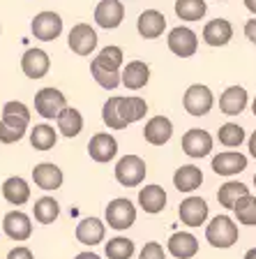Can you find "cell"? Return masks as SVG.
<instances>
[{
    "instance_id": "cell-35",
    "label": "cell",
    "mask_w": 256,
    "mask_h": 259,
    "mask_svg": "<svg viewBox=\"0 0 256 259\" xmlns=\"http://www.w3.org/2000/svg\"><path fill=\"white\" fill-rule=\"evenodd\" d=\"M134 241L125 236H116L109 238V243L104 245V252H107L109 259H132L134 257Z\"/></svg>"
},
{
    "instance_id": "cell-1",
    "label": "cell",
    "mask_w": 256,
    "mask_h": 259,
    "mask_svg": "<svg viewBox=\"0 0 256 259\" xmlns=\"http://www.w3.org/2000/svg\"><path fill=\"white\" fill-rule=\"evenodd\" d=\"M240 238V232H238V225L231 220L229 215H217L208 222L206 227V241L213 245V248L226 250L233 248L235 243Z\"/></svg>"
},
{
    "instance_id": "cell-22",
    "label": "cell",
    "mask_w": 256,
    "mask_h": 259,
    "mask_svg": "<svg viewBox=\"0 0 256 259\" xmlns=\"http://www.w3.org/2000/svg\"><path fill=\"white\" fill-rule=\"evenodd\" d=\"M123 86L129 91H141V88L148 86L150 81V67L143 60H129L123 67Z\"/></svg>"
},
{
    "instance_id": "cell-36",
    "label": "cell",
    "mask_w": 256,
    "mask_h": 259,
    "mask_svg": "<svg viewBox=\"0 0 256 259\" xmlns=\"http://www.w3.org/2000/svg\"><path fill=\"white\" fill-rule=\"evenodd\" d=\"M245 139H247L245 127H240L238 123H224L217 132V141L222 146H226V148H238V146H242Z\"/></svg>"
},
{
    "instance_id": "cell-8",
    "label": "cell",
    "mask_w": 256,
    "mask_h": 259,
    "mask_svg": "<svg viewBox=\"0 0 256 259\" xmlns=\"http://www.w3.org/2000/svg\"><path fill=\"white\" fill-rule=\"evenodd\" d=\"M97 32L90 23H76L67 35V44L76 56H90L97 49Z\"/></svg>"
},
{
    "instance_id": "cell-44",
    "label": "cell",
    "mask_w": 256,
    "mask_h": 259,
    "mask_svg": "<svg viewBox=\"0 0 256 259\" xmlns=\"http://www.w3.org/2000/svg\"><path fill=\"white\" fill-rule=\"evenodd\" d=\"M249 155L256 160V130L251 132V137H249Z\"/></svg>"
},
{
    "instance_id": "cell-6",
    "label": "cell",
    "mask_w": 256,
    "mask_h": 259,
    "mask_svg": "<svg viewBox=\"0 0 256 259\" xmlns=\"http://www.w3.org/2000/svg\"><path fill=\"white\" fill-rule=\"evenodd\" d=\"M166 44H169L171 54L178 56V58H192L198 49V37L192 28L187 26H178L169 32L166 37Z\"/></svg>"
},
{
    "instance_id": "cell-39",
    "label": "cell",
    "mask_w": 256,
    "mask_h": 259,
    "mask_svg": "<svg viewBox=\"0 0 256 259\" xmlns=\"http://www.w3.org/2000/svg\"><path fill=\"white\" fill-rule=\"evenodd\" d=\"M101 120H104V125H107L109 130H125L127 127V125L123 123V118H120V113H118V95L109 97L107 102H104V107H101Z\"/></svg>"
},
{
    "instance_id": "cell-38",
    "label": "cell",
    "mask_w": 256,
    "mask_h": 259,
    "mask_svg": "<svg viewBox=\"0 0 256 259\" xmlns=\"http://www.w3.org/2000/svg\"><path fill=\"white\" fill-rule=\"evenodd\" d=\"M90 74L104 91H116V88L123 83V74H120V72L101 70V67H97L95 63H90Z\"/></svg>"
},
{
    "instance_id": "cell-30",
    "label": "cell",
    "mask_w": 256,
    "mask_h": 259,
    "mask_svg": "<svg viewBox=\"0 0 256 259\" xmlns=\"http://www.w3.org/2000/svg\"><path fill=\"white\" fill-rule=\"evenodd\" d=\"M247 194H251V192L245 183H240V181H229V183H224L217 190V201L224 206L226 210H233V206L238 204L242 197H247Z\"/></svg>"
},
{
    "instance_id": "cell-23",
    "label": "cell",
    "mask_w": 256,
    "mask_h": 259,
    "mask_svg": "<svg viewBox=\"0 0 256 259\" xmlns=\"http://www.w3.org/2000/svg\"><path fill=\"white\" fill-rule=\"evenodd\" d=\"M104 234H107V227L99 218H83L76 225V241L83 245H90V248L104 241Z\"/></svg>"
},
{
    "instance_id": "cell-34",
    "label": "cell",
    "mask_w": 256,
    "mask_h": 259,
    "mask_svg": "<svg viewBox=\"0 0 256 259\" xmlns=\"http://www.w3.org/2000/svg\"><path fill=\"white\" fill-rule=\"evenodd\" d=\"M208 12L206 0H176V14L182 21H201Z\"/></svg>"
},
{
    "instance_id": "cell-3",
    "label": "cell",
    "mask_w": 256,
    "mask_h": 259,
    "mask_svg": "<svg viewBox=\"0 0 256 259\" xmlns=\"http://www.w3.org/2000/svg\"><path fill=\"white\" fill-rule=\"evenodd\" d=\"M104 220L109 222L111 229L125 232L136 222V206L129 199H125V197H118V199L109 201L107 210H104Z\"/></svg>"
},
{
    "instance_id": "cell-14",
    "label": "cell",
    "mask_w": 256,
    "mask_h": 259,
    "mask_svg": "<svg viewBox=\"0 0 256 259\" xmlns=\"http://www.w3.org/2000/svg\"><path fill=\"white\" fill-rule=\"evenodd\" d=\"M136 30L143 39H157L166 30V16L160 10H145L136 19Z\"/></svg>"
},
{
    "instance_id": "cell-26",
    "label": "cell",
    "mask_w": 256,
    "mask_h": 259,
    "mask_svg": "<svg viewBox=\"0 0 256 259\" xmlns=\"http://www.w3.org/2000/svg\"><path fill=\"white\" fill-rule=\"evenodd\" d=\"M3 123L10 125V127H16V130H23L26 132L28 125H30V109L26 107L23 102H16V100H12V102L3 104Z\"/></svg>"
},
{
    "instance_id": "cell-43",
    "label": "cell",
    "mask_w": 256,
    "mask_h": 259,
    "mask_svg": "<svg viewBox=\"0 0 256 259\" xmlns=\"http://www.w3.org/2000/svg\"><path fill=\"white\" fill-rule=\"evenodd\" d=\"M245 37L249 39L251 44H256V19H249L245 23Z\"/></svg>"
},
{
    "instance_id": "cell-16",
    "label": "cell",
    "mask_w": 256,
    "mask_h": 259,
    "mask_svg": "<svg viewBox=\"0 0 256 259\" xmlns=\"http://www.w3.org/2000/svg\"><path fill=\"white\" fill-rule=\"evenodd\" d=\"M166 250L176 259H192L198 252V238L189 232H176L166 241Z\"/></svg>"
},
{
    "instance_id": "cell-17",
    "label": "cell",
    "mask_w": 256,
    "mask_h": 259,
    "mask_svg": "<svg viewBox=\"0 0 256 259\" xmlns=\"http://www.w3.org/2000/svg\"><path fill=\"white\" fill-rule=\"evenodd\" d=\"M247 169V155L238 151H224L213 157V171L217 176H235Z\"/></svg>"
},
{
    "instance_id": "cell-2",
    "label": "cell",
    "mask_w": 256,
    "mask_h": 259,
    "mask_svg": "<svg viewBox=\"0 0 256 259\" xmlns=\"http://www.w3.org/2000/svg\"><path fill=\"white\" fill-rule=\"evenodd\" d=\"M145 171H148V164H145L143 157L139 155H125L118 160L116 164V181L123 188H136L145 181Z\"/></svg>"
},
{
    "instance_id": "cell-7",
    "label": "cell",
    "mask_w": 256,
    "mask_h": 259,
    "mask_svg": "<svg viewBox=\"0 0 256 259\" xmlns=\"http://www.w3.org/2000/svg\"><path fill=\"white\" fill-rule=\"evenodd\" d=\"M30 30L39 42H54V39L60 37V32H63V19H60L58 12H48V10L39 12L32 19Z\"/></svg>"
},
{
    "instance_id": "cell-10",
    "label": "cell",
    "mask_w": 256,
    "mask_h": 259,
    "mask_svg": "<svg viewBox=\"0 0 256 259\" xmlns=\"http://www.w3.org/2000/svg\"><path fill=\"white\" fill-rule=\"evenodd\" d=\"M125 5L120 0H99L95 7V23L104 30H113L123 23Z\"/></svg>"
},
{
    "instance_id": "cell-5",
    "label": "cell",
    "mask_w": 256,
    "mask_h": 259,
    "mask_svg": "<svg viewBox=\"0 0 256 259\" xmlns=\"http://www.w3.org/2000/svg\"><path fill=\"white\" fill-rule=\"evenodd\" d=\"M67 107V97L54 86H46L35 93V111L46 120H54L60 116V111Z\"/></svg>"
},
{
    "instance_id": "cell-41",
    "label": "cell",
    "mask_w": 256,
    "mask_h": 259,
    "mask_svg": "<svg viewBox=\"0 0 256 259\" xmlns=\"http://www.w3.org/2000/svg\"><path fill=\"white\" fill-rule=\"evenodd\" d=\"M139 259H166V252H164V248H162L157 241H150V243H145L143 248H141Z\"/></svg>"
},
{
    "instance_id": "cell-19",
    "label": "cell",
    "mask_w": 256,
    "mask_h": 259,
    "mask_svg": "<svg viewBox=\"0 0 256 259\" xmlns=\"http://www.w3.org/2000/svg\"><path fill=\"white\" fill-rule=\"evenodd\" d=\"M249 95L242 86H229L222 95H219V111L226 116H240L247 109Z\"/></svg>"
},
{
    "instance_id": "cell-42",
    "label": "cell",
    "mask_w": 256,
    "mask_h": 259,
    "mask_svg": "<svg viewBox=\"0 0 256 259\" xmlns=\"http://www.w3.org/2000/svg\"><path fill=\"white\" fill-rule=\"evenodd\" d=\"M7 259H35V254H32V250L26 248V245H16V248H12L10 252H7Z\"/></svg>"
},
{
    "instance_id": "cell-12",
    "label": "cell",
    "mask_w": 256,
    "mask_h": 259,
    "mask_svg": "<svg viewBox=\"0 0 256 259\" xmlns=\"http://www.w3.org/2000/svg\"><path fill=\"white\" fill-rule=\"evenodd\" d=\"M88 155L95 162L104 164V162H111L113 157L118 155V141L113 135L109 132H97V135L90 137L88 141Z\"/></svg>"
},
{
    "instance_id": "cell-25",
    "label": "cell",
    "mask_w": 256,
    "mask_h": 259,
    "mask_svg": "<svg viewBox=\"0 0 256 259\" xmlns=\"http://www.w3.org/2000/svg\"><path fill=\"white\" fill-rule=\"evenodd\" d=\"M139 206L150 213V215H157L166 208V192L162 185H145L139 190Z\"/></svg>"
},
{
    "instance_id": "cell-46",
    "label": "cell",
    "mask_w": 256,
    "mask_h": 259,
    "mask_svg": "<svg viewBox=\"0 0 256 259\" xmlns=\"http://www.w3.org/2000/svg\"><path fill=\"white\" fill-rule=\"evenodd\" d=\"M245 7L256 16V0H245Z\"/></svg>"
},
{
    "instance_id": "cell-28",
    "label": "cell",
    "mask_w": 256,
    "mask_h": 259,
    "mask_svg": "<svg viewBox=\"0 0 256 259\" xmlns=\"http://www.w3.org/2000/svg\"><path fill=\"white\" fill-rule=\"evenodd\" d=\"M201 183H203V171L198 167H194V164H182L173 174V185L180 192H194L196 188H201Z\"/></svg>"
},
{
    "instance_id": "cell-40",
    "label": "cell",
    "mask_w": 256,
    "mask_h": 259,
    "mask_svg": "<svg viewBox=\"0 0 256 259\" xmlns=\"http://www.w3.org/2000/svg\"><path fill=\"white\" fill-rule=\"evenodd\" d=\"M26 137L23 130H16V127H10L0 120V144H16V141H21Z\"/></svg>"
},
{
    "instance_id": "cell-24",
    "label": "cell",
    "mask_w": 256,
    "mask_h": 259,
    "mask_svg": "<svg viewBox=\"0 0 256 259\" xmlns=\"http://www.w3.org/2000/svg\"><path fill=\"white\" fill-rule=\"evenodd\" d=\"M118 113L123 118L125 125H132L136 120L145 118L148 113V102L139 95H129V97H118Z\"/></svg>"
},
{
    "instance_id": "cell-4",
    "label": "cell",
    "mask_w": 256,
    "mask_h": 259,
    "mask_svg": "<svg viewBox=\"0 0 256 259\" xmlns=\"http://www.w3.org/2000/svg\"><path fill=\"white\" fill-rule=\"evenodd\" d=\"M215 104V95L208 86H203V83H192V86L185 91L182 95V107L189 116H206L210 113Z\"/></svg>"
},
{
    "instance_id": "cell-29",
    "label": "cell",
    "mask_w": 256,
    "mask_h": 259,
    "mask_svg": "<svg viewBox=\"0 0 256 259\" xmlns=\"http://www.w3.org/2000/svg\"><path fill=\"white\" fill-rule=\"evenodd\" d=\"M56 125H58L60 135L72 139V137H79L81 130H83V116H81L79 109L65 107L63 111H60V116L56 118Z\"/></svg>"
},
{
    "instance_id": "cell-31",
    "label": "cell",
    "mask_w": 256,
    "mask_h": 259,
    "mask_svg": "<svg viewBox=\"0 0 256 259\" xmlns=\"http://www.w3.org/2000/svg\"><path fill=\"white\" fill-rule=\"evenodd\" d=\"M92 63L101 70H109V72H120L123 70V63H125V54L123 49L116 47V44H109L99 51V54L92 58Z\"/></svg>"
},
{
    "instance_id": "cell-48",
    "label": "cell",
    "mask_w": 256,
    "mask_h": 259,
    "mask_svg": "<svg viewBox=\"0 0 256 259\" xmlns=\"http://www.w3.org/2000/svg\"><path fill=\"white\" fill-rule=\"evenodd\" d=\"M251 113L256 116V97H254V102H251Z\"/></svg>"
},
{
    "instance_id": "cell-32",
    "label": "cell",
    "mask_w": 256,
    "mask_h": 259,
    "mask_svg": "<svg viewBox=\"0 0 256 259\" xmlns=\"http://www.w3.org/2000/svg\"><path fill=\"white\" fill-rule=\"evenodd\" d=\"M32 215L39 225H54L60 215V204L54 197H39L35 204H32Z\"/></svg>"
},
{
    "instance_id": "cell-15",
    "label": "cell",
    "mask_w": 256,
    "mask_h": 259,
    "mask_svg": "<svg viewBox=\"0 0 256 259\" xmlns=\"http://www.w3.org/2000/svg\"><path fill=\"white\" fill-rule=\"evenodd\" d=\"M32 181H35L37 188L46 190V192H54V190L63 188L65 174L54 162H42V164H37V167L32 169Z\"/></svg>"
},
{
    "instance_id": "cell-20",
    "label": "cell",
    "mask_w": 256,
    "mask_h": 259,
    "mask_svg": "<svg viewBox=\"0 0 256 259\" xmlns=\"http://www.w3.org/2000/svg\"><path fill=\"white\" fill-rule=\"evenodd\" d=\"M233 39V26L229 19H213L203 28V42L208 47H226Z\"/></svg>"
},
{
    "instance_id": "cell-27",
    "label": "cell",
    "mask_w": 256,
    "mask_h": 259,
    "mask_svg": "<svg viewBox=\"0 0 256 259\" xmlns=\"http://www.w3.org/2000/svg\"><path fill=\"white\" fill-rule=\"evenodd\" d=\"M3 197H5L7 204H14L19 208V206L28 204V199H30V185L21 176H10L3 183Z\"/></svg>"
},
{
    "instance_id": "cell-13",
    "label": "cell",
    "mask_w": 256,
    "mask_h": 259,
    "mask_svg": "<svg viewBox=\"0 0 256 259\" xmlns=\"http://www.w3.org/2000/svg\"><path fill=\"white\" fill-rule=\"evenodd\" d=\"M208 213H210L208 201L203 197H187L180 204V208H178V215H180L182 225L187 227H201L208 220Z\"/></svg>"
},
{
    "instance_id": "cell-11",
    "label": "cell",
    "mask_w": 256,
    "mask_h": 259,
    "mask_svg": "<svg viewBox=\"0 0 256 259\" xmlns=\"http://www.w3.org/2000/svg\"><path fill=\"white\" fill-rule=\"evenodd\" d=\"M3 232L5 236H10L12 241H28L32 234V222L30 215H26L23 210L14 208L3 218Z\"/></svg>"
},
{
    "instance_id": "cell-21",
    "label": "cell",
    "mask_w": 256,
    "mask_h": 259,
    "mask_svg": "<svg viewBox=\"0 0 256 259\" xmlns=\"http://www.w3.org/2000/svg\"><path fill=\"white\" fill-rule=\"evenodd\" d=\"M173 137V123L166 116H152L143 127V139L152 146H164Z\"/></svg>"
},
{
    "instance_id": "cell-37",
    "label": "cell",
    "mask_w": 256,
    "mask_h": 259,
    "mask_svg": "<svg viewBox=\"0 0 256 259\" xmlns=\"http://www.w3.org/2000/svg\"><path fill=\"white\" fill-rule=\"evenodd\" d=\"M233 213H235V218H238V222H240V225L254 227L256 225V197H254V194L242 197V199L233 206Z\"/></svg>"
},
{
    "instance_id": "cell-33",
    "label": "cell",
    "mask_w": 256,
    "mask_h": 259,
    "mask_svg": "<svg viewBox=\"0 0 256 259\" xmlns=\"http://www.w3.org/2000/svg\"><path fill=\"white\" fill-rule=\"evenodd\" d=\"M58 141V132L51 125L39 123L30 130V146L35 151H51Z\"/></svg>"
},
{
    "instance_id": "cell-18",
    "label": "cell",
    "mask_w": 256,
    "mask_h": 259,
    "mask_svg": "<svg viewBox=\"0 0 256 259\" xmlns=\"http://www.w3.org/2000/svg\"><path fill=\"white\" fill-rule=\"evenodd\" d=\"M48 67H51V60L44 49H28L21 58V70L28 79H42L46 76Z\"/></svg>"
},
{
    "instance_id": "cell-49",
    "label": "cell",
    "mask_w": 256,
    "mask_h": 259,
    "mask_svg": "<svg viewBox=\"0 0 256 259\" xmlns=\"http://www.w3.org/2000/svg\"><path fill=\"white\" fill-rule=\"evenodd\" d=\"M254 185H256V174H254Z\"/></svg>"
},
{
    "instance_id": "cell-47",
    "label": "cell",
    "mask_w": 256,
    "mask_h": 259,
    "mask_svg": "<svg viewBox=\"0 0 256 259\" xmlns=\"http://www.w3.org/2000/svg\"><path fill=\"white\" fill-rule=\"evenodd\" d=\"M245 259H256V248H249L245 252Z\"/></svg>"
},
{
    "instance_id": "cell-45",
    "label": "cell",
    "mask_w": 256,
    "mask_h": 259,
    "mask_svg": "<svg viewBox=\"0 0 256 259\" xmlns=\"http://www.w3.org/2000/svg\"><path fill=\"white\" fill-rule=\"evenodd\" d=\"M76 259H101L99 254H95V252H79L76 254Z\"/></svg>"
},
{
    "instance_id": "cell-9",
    "label": "cell",
    "mask_w": 256,
    "mask_h": 259,
    "mask_svg": "<svg viewBox=\"0 0 256 259\" xmlns=\"http://www.w3.org/2000/svg\"><path fill=\"white\" fill-rule=\"evenodd\" d=\"M180 146H182V151H185V155L194 157V160L196 157H206L213 151V135L201 127H192L182 135Z\"/></svg>"
}]
</instances>
